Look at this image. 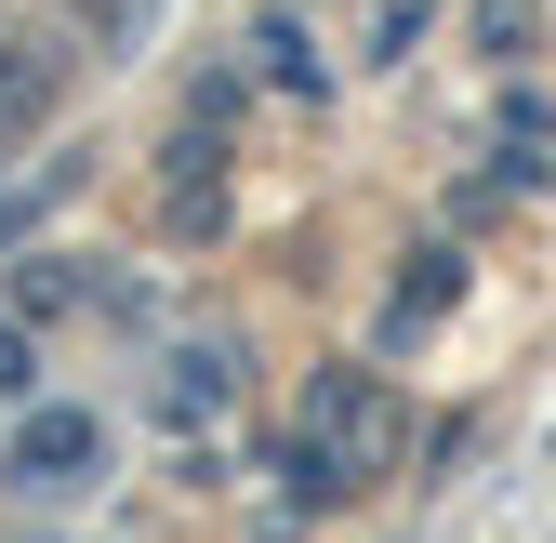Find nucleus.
I'll list each match as a JSON object with an SVG mask.
<instances>
[{"mask_svg": "<svg viewBox=\"0 0 556 543\" xmlns=\"http://www.w3.org/2000/svg\"><path fill=\"white\" fill-rule=\"evenodd\" d=\"M318 425H331L344 451H384V438H397V412H384V384H318Z\"/></svg>", "mask_w": 556, "mask_h": 543, "instance_id": "f03ea898", "label": "nucleus"}, {"mask_svg": "<svg viewBox=\"0 0 556 543\" xmlns=\"http://www.w3.org/2000/svg\"><path fill=\"white\" fill-rule=\"evenodd\" d=\"M93 412H27L14 425V478H40V491H66V478H93Z\"/></svg>", "mask_w": 556, "mask_h": 543, "instance_id": "f257e3e1", "label": "nucleus"}, {"mask_svg": "<svg viewBox=\"0 0 556 543\" xmlns=\"http://www.w3.org/2000/svg\"><path fill=\"white\" fill-rule=\"evenodd\" d=\"M14 384H27V331L0 318V397H14Z\"/></svg>", "mask_w": 556, "mask_h": 543, "instance_id": "7ed1b4c3", "label": "nucleus"}]
</instances>
